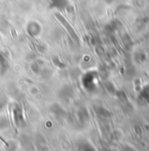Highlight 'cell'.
<instances>
[{
	"label": "cell",
	"mask_w": 149,
	"mask_h": 151,
	"mask_svg": "<svg viewBox=\"0 0 149 151\" xmlns=\"http://www.w3.org/2000/svg\"><path fill=\"white\" fill-rule=\"evenodd\" d=\"M69 6V0H51L50 7L59 11L65 10Z\"/></svg>",
	"instance_id": "3957f363"
},
{
	"label": "cell",
	"mask_w": 149,
	"mask_h": 151,
	"mask_svg": "<svg viewBox=\"0 0 149 151\" xmlns=\"http://www.w3.org/2000/svg\"><path fill=\"white\" fill-rule=\"evenodd\" d=\"M73 90L69 85H64L59 91V95L62 99H69L72 96Z\"/></svg>",
	"instance_id": "5b68a950"
},
{
	"label": "cell",
	"mask_w": 149,
	"mask_h": 151,
	"mask_svg": "<svg viewBox=\"0 0 149 151\" xmlns=\"http://www.w3.org/2000/svg\"><path fill=\"white\" fill-rule=\"evenodd\" d=\"M27 34L32 37H37L38 35L41 33V26L37 21L32 20L27 23Z\"/></svg>",
	"instance_id": "7a4b0ae2"
},
{
	"label": "cell",
	"mask_w": 149,
	"mask_h": 151,
	"mask_svg": "<svg viewBox=\"0 0 149 151\" xmlns=\"http://www.w3.org/2000/svg\"><path fill=\"white\" fill-rule=\"evenodd\" d=\"M55 17L62 23V25L65 27V29L67 30V32L69 34V35L71 36V38L74 40V41L75 42H79V37H78L77 34L75 33V31L73 29V27H71V25L66 20V19L62 15H61L60 13H55Z\"/></svg>",
	"instance_id": "6da1fadb"
},
{
	"label": "cell",
	"mask_w": 149,
	"mask_h": 151,
	"mask_svg": "<svg viewBox=\"0 0 149 151\" xmlns=\"http://www.w3.org/2000/svg\"><path fill=\"white\" fill-rule=\"evenodd\" d=\"M52 61H53L54 64L57 68H59V69H64V68L66 67L65 63H64L63 62H62V61L60 60V58H59L58 56H56V55L53 56Z\"/></svg>",
	"instance_id": "8992f818"
},
{
	"label": "cell",
	"mask_w": 149,
	"mask_h": 151,
	"mask_svg": "<svg viewBox=\"0 0 149 151\" xmlns=\"http://www.w3.org/2000/svg\"><path fill=\"white\" fill-rule=\"evenodd\" d=\"M43 65H44V62L43 61H41V60H34L32 63V64H31V70L35 74L39 75L41 70H43Z\"/></svg>",
	"instance_id": "277c9868"
}]
</instances>
